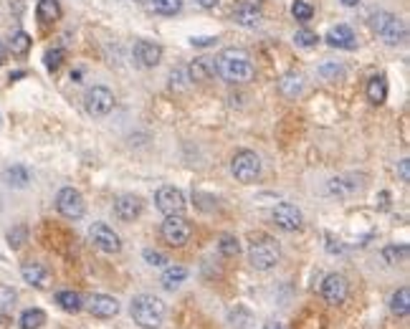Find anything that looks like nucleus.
Returning a JSON list of instances; mask_svg holds the SVG:
<instances>
[{
    "label": "nucleus",
    "instance_id": "f257e3e1",
    "mask_svg": "<svg viewBox=\"0 0 410 329\" xmlns=\"http://www.w3.org/2000/svg\"><path fill=\"white\" fill-rule=\"evenodd\" d=\"M216 71L228 84H249L256 77V66L244 49H223L216 58Z\"/></svg>",
    "mask_w": 410,
    "mask_h": 329
},
{
    "label": "nucleus",
    "instance_id": "f03ea898",
    "mask_svg": "<svg viewBox=\"0 0 410 329\" xmlns=\"http://www.w3.org/2000/svg\"><path fill=\"white\" fill-rule=\"evenodd\" d=\"M129 314H132L134 324H139L142 329H157L165 322L167 307H165V301L157 299V296L139 294V296H134L132 304H129Z\"/></svg>",
    "mask_w": 410,
    "mask_h": 329
},
{
    "label": "nucleus",
    "instance_id": "7ed1b4c3",
    "mask_svg": "<svg viewBox=\"0 0 410 329\" xmlns=\"http://www.w3.org/2000/svg\"><path fill=\"white\" fill-rule=\"evenodd\" d=\"M372 31L388 46H400V43L408 41V26H405V21L397 18L395 13H388V10H380V13L372 15Z\"/></svg>",
    "mask_w": 410,
    "mask_h": 329
},
{
    "label": "nucleus",
    "instance_id": "20e7f679",
    "mask_svg": "<svg viewBox=\"0 0 410 329\" xmlns=\"http://www.w3.org/2000/svg\"><path fill=\"white\" fill-rule=\"evenodd\" d=\"M281 259V251H278V243L271 236H258L249 248V261L251 266L258 268V271H269L274 268Z\"/></svg>",
    "mask_w": 410,
    "mask_h": 329
},
{
    "label": "nucleus",
    "instance_id": "39448f33",
    "mask_svg": "<svg viewBox=\"0 0 410 329\" xmlns=\"http://www.w3.org/2000/svg\"><path fill=\"white\" fill-rule=\"evenodd\" d=\"M230 172H233V177L238 182L251 185V182H256L258 175H261V157L256 152H251V150H241L230 160Z\"/></svg>",
    "mask_w": 410,
    "mask_h": 329
},
{
    "label": "nucleus",
    "instance_id": "423d86ee",
    "mask_svg": "<svg viewBox=\"0 0 410 329\" xmlns=\"http://www.w3.org/2000/svg\"><path fill=\"white\" fill-rule=\"evenodd\" d=\"M162 239H165L167 246H173V248H180L190 241L193 236V225L185 220L182 216H165V223L160 228Z\"/></svg>",
    "mask_w": 410,
    "mask_h": 329
},
{
    "label": "nucleus",
    "instance_id": "0eeeda50",
    "mask_svg": "<svg viewBox=\"0 0 410 329\" xmlns=\"http://www.w3.org/2000/svg\"><path fill=\"white\" fill-rule=\"evenodd\" d=\"M155 205L160 210L162 216H182L185 210V195H182L180 188L175 185H162L157 193H155Z\"/></svg>",
    "mask_w": 410,
    "mask_h": 329
},
{
    "label": "nucleus",
    "instance_id": "6e6552de",
    "mask_svg": "<svg viewBox=\"0 0 410 329\" xmlns=\"http://www.w3.org/2000/svg\"><path fill=\"white\" fill-rule=\"evenodd\" d=\"M56 208H58V213H61L63 218H69V220H79V218L86 213L84 195L79 193L77 188L58 190V195H56Z\"/></svg>",
    "mask_w": 410,
    "mask_h": 329
},
{
    "label": "nucleus",
    "instance_id": "1a4fd4ad",
    "mask_svg": "<svg viewBox=\"0 0 410 329\" xmlns=\"http://www.w3.org/2000/svg\"><path fill=\"white\" fill-rule=\"evenodd\" d=\"M320 291H322V299L327 301L329 307H340V304H345V299L349 294V284L342 273H327L324 281H322Z\"/></svg>",
    "mask_w": 410,
    "mask_h": 329
},
{
    "label": "nucleus",
    "instance_id": "9d476101",
    "mask_svg": "<svg viewBox=\"0 0 410 329\" xmlns=\"http://www.w3.org/2000/svg\"><path fill=\"white\" fill-rule=\"evenodd\" d=\"M84 104H86V112L91 117H104L114 109V94L107 86H91L84 97Z\"/></svg>",
    "mask_w": 410,
    "mask_h": 329
},
{
    "label": "nucleus",
    "instance_id": "9b49d317",
    "mask_svg": "<svg viewBox=\"0 0 410 329\" xmlns=\"http://www.w3.org/2000/svg\"><path fill=\"white\" fill-rule=\"evenodd\" d=\"M89 241L94 248H99L102 253H119L122 251V239L111 231L107 223H94L89 228Z\"/></svg>",
    "mask_w": 410,
    "mask_h": 329
},
{
    "label": "nucleus",
    "instance_id": "f8f14e48",
    "mask_svg": "<svg viewBox=\"0 0 410 329\" xmlns=\"http://www.w3.org/2000/svg\"><path fill=\"white\" fill-rule=\"evenodd\" d=\"M271 218L274 223L281 228V231H299L301 223H304V216H301V210L292 203H278L276 208L271 210Z\"/></svg>",
    "mask_w": 410,
    "mask_h": 329
},
{
    "label": "nucleus",
    "instance_id": "ddd939ff",
    "mask_svg": "<svg viewBox=\"0 0 410 329\" xmlns=\"http://www.w3.org/2000/svg\"><path fill=\"white\" fill-rule=\"evenodd\" d=\"M233 21L241 26V29H258L261 21H264V10L258 3L253 0H241L236 8H233Z\"/></svg>",
    "mask_w": 410,
    "mask_h": 329
},
{
    "label": "nucleus",
    "instance_id": "4468645a",
    "mask_svg": "<svg viewBox=\"0 0 410 329\" xmlns=\"http://www.w3.org/2000/svg\"><path fill=\"white\" fill-rule=\"evenodd\" d=\"M145 203H142V198L134 195V193H125V195H119L114 200V216L122 220V223H132L134 218H139Z\"/></svg>",
    "mask_w": 410,
    "mask_h": 329
},
{
    "label": "nucleus",
    "instance_id": "2eb2a0df",
    "mask_svg": "<svg viewBox=\"0 0 410 329\" xmlns=\"http://www.w3.org/2000/svg\"><path fill=\"white\" fill-rule=\"evenodd\" d=\"M86 309H89L91 316H99V319H111V316L119 314V301L109 294H94L86 299Z\"/></svg>",
    "mask_w": 410,
    "mask_h": 329
},
{
    "label": "nucleus",
    "instance_id": "dca6fc26",
    "mask_svg": "<svg viewBox=\"0 0 410 329\" xmlns=\"http://www.w3.org/2000/svg\"><path fill=\"white\" fill-rule=\"evenodd\" d=\"M134 61L145 69H155L162 61V46L155 41H137L134 43Z\"/></svg>",
    "mask_w": 410,
    "mask_h": 329
},
{
    "label": "nucleus",
    "instance_id": "f3484780",
    "mask_svg": "<svg viewBox=\"0 0 410 329\" xmlns=\"http://www.w3.org/2000/svg\"><path fill=\"white\" fill-rule=\"evenodd\" d=\"M324 41H327L332 49H342V51L357 49L355 31L349 29V26H345V23H340V26H332V29L327 31V35H324Z\"/></svg>",
    "mask_w": 410,
    "mask_h": 329
},
{
    "label": "nucleus",
    "instance_id": "a211bd4d",
    "mask_svg": "<svg viewBox=\"0 0 410 329\" xmlns=\"http://www.w3.org/2000/svg\"><path fill=\"white\" fill-rule=\"evenodd\" d=\"M21 276L26 279V284H31V287H36V289L49 287V279H51L49 268L43 266L41 261H26L21 266Z\"/></svg>",
    "mask_w": 410,
    "mask_h": 329
},
{
    "label": "nucleus",
    "instance_id": "6ab92c4d",
    "mask_svg": "<svg viewBox=\"0 0 410 329\" xmlns=\"http://www.w3.org/2000/svg\"><path fill=\"white\" fill-rule=\"evenodd\" d=\"M213 74H216V58L200 56V58H195V61L188 66V79L190 81H195V84L210 81Z\"/></svg>",
    "mask_w": 410,
    "mask_h": 329
},
{
    "label": "nucleus",
    "instance_id": "aec40b11",
    "mask_svg": "<svg viewBox=\"0 0 410 329\" xmlns=\"http://www.w3.org/2000/svg\"><path fill=\"white\" fill-rule=\"evenodd\" d=\"M61 3L58 0H38V8H36V15H38V21L43 26H51L61 18Z\"/></svg>",
    "mask_w": 410,
    "mask_h": 329
},
{
    "label": "nucleus",
    "instance_id": "412c9836",
    "mask_svg": "<svg viewBox=\"0 0 410 329\" xmlns=\"http://www.w3.org/2000/svg\"><path fill=\"white\" fill-rule=\"evenodd\" d=\"M368 99L375 106L385 104V99H388V81H385L383 74H375V77L368 81Z\"/></svg>",
    "mask_w": 410,
    "mask_h": 329
},
{
    "label": "nucleus",
    "instance_id": "4be33fe9",
    "mask_svg": "<svg viewBox=\"0 0 410 329\" xmlns=\"http://www.w3.org/2000/svg\"><path fill=\"white\" fill-rule=\"evenodd\" d=\"M253 322H256V316H253V312H251V309H246V307L230 309L228 324L233 329H251V327H253Z\"/></svg>",
    "mask_w": 410,
    "mask_h": 329
},
{
    "label": "nucleus",
    "instance_id": "5701e85b",
    "mask_svg": "<svg viewBox=\"0 0 410 329\" xmlns=\"http://www.w3.org/2000/svg\"><path fill=\"white\" fill-rule=\"evenodd\" d=\"M185 279H188V268L185 266H167L165 273H162V287L167 291H175Z\"/></svg>",
    "mask_w": 410,
    "mask_h": 329
},
{
    "label": "nucleus",
    "instance_id": "b1692460",
    "mask_svg": "<svg viewBox=\"0 0 410 329\" xmlns=\"http://www.w3.org/2000/svg\"><path fill=\"white\" fill-rule=\"evenodd\" d=\"M56 304H58L63 312H69V314H77V312L84 309V299L77 291H58V294H56Z\"/></svg>",
    "mask_w": 410,
    "mask_h": 329
},
{
    "label": "nucleus",
    "instance_id": "393cba45",
    "mask_svg": "<svg viewBox=\"0 0 410 329\" xmlns=\"http://www.w3.org/2000/svg\"><path fill=\"white\" fill-rule=\"evenodd\" d=\"M278 89H281V94H284V97L297 99L301 94V89H304V84H301L299 74H284V77H281V81H278Z\"/></svg>",
    "mask_w": 410,
    "mask_h": 329
},
{
    "label": "nucleus",
    "instance_id": "a878e982",
    "mask_svg": "<svg viewBox=\"0 0 410 329\" xmlns=\"http://www.w3.org/2000/svg\"><path fill=\"white\" fill-rule=\"evenodd\" d=\"M390 309H393V314H397V316L410 314V289L408 287L397 289L395 294H393V299H390Z\"/></svg>",
    "mask_w": 410,
    "mask_h": 329
},
{
    "label": "nucleus",
    "instance_id": "bb28decb",
    "mask_svg": "<svg viewBox=\"0 0 410 329\" xmlns=\"http://www.w3.org/2000/svg\"><path fill=\"white\" fill-rule=\"evenodd\" d=\"M18 324H21V329H41L46 324V312L43 309H26Z\"/></svg>",
    "mask_w": 410,
    "mask_h": 329
},
{
    "label": "nucleus",
    "instance_id": "cd10ccee",
    "mask_svg": "<svg viewBox=\"0 0 410 329\" xmlns=\"http://www.w3.org/2000/svg\"><path fill=\"white\" fill-rule=\"evenodd\" d=\"M6 182L10 188H26L28 182H31V172L23 165H13V168L6 170Z\"/></svg>",
    "mask_w": 410,
    "mask_h": 329
},
{
    "label": "nucleus",
    "instance_id": "c85d7f7f",
    "mask_svg": "<svg viewBox=\"0 0 410 329\" xmlns=\"http://www.w3.org/2000/svg\"><path fill=\"white\" fill-rule=\"evenodd\" d=\"M8 49L13 56H26L28 51H31V35L26 31H18V33L10 35V41H8Z\"/></svg>",
    "mask_w": 410,
    "mask_h": 329
},
{
    "label": "nucleus",
    "instance_id": "c756f323",
    "mask_svg": "<svg viewBox=\"0 0 410 329\" xmlns=\"http://www.w3.org/2000/svg\"><path fill=\"white\" fill-rule=\"evenodd\" d=\"M355 190H360V185H357V182H349V177H334V180L329 182V193L337 198H347V195H352Z\"/></svg>",
    "mask_w": 410,
    "mask_h": 329
},
{
    "label": "nucleus",
    "instance_id": "7c9ffc66",
    "mask_svg": "<svg viewBox=\"0 0 410 329\" xmlns=\"http://www.w3.org/2000/svg\"><path fill=\"white\" fill-rule=\"evenodd\" d=\"M182 3L185 0H150L152 10L160 15H178L182 10Z\"/></svg>",
    "mask_w": 410,
    "mask_h": 329
},
{
    "label": "nucleus",
    "instance_id": "2f4dec72",
    "mask_svg": "<svg viewBox=\"0 0 410 329\" xmlns=\"http://www.w3.org/2000/svg\"><path fill=\"white\" fill-rule=\"evenodd\" d=\"M218 251L226 256V259H236L238 253H241V241L236 236H223L221 243H218Z\"/></svg>",
    "mask_w": 410,
    "mask_h": 329
},
{
    "label": "nucleus",
    "instance_id": "473e14b6",
    "mask_svg": "<svg viewBox=\"0 0 410 329\" xmlns=\"http://www.w3.org/2000/svg\"><path fill=\"white\" fill-rule=\"evenodd\" d=\"M320 77H324L327 81H340V79H345V66L337 61H327L320 66Z\"/></svg>",
    "mask_w": 410,
    "mask_h": 329
},
{
    "label": "nucleus",
    "instance_id": "72a5a7b5",
    "mask_svg": "<svg viewBox=\"0 0 410 329\" xmlns=\"http://www.w3.org/2000/svg\"><path fill=\"white\" fill-rule=\"evenodd\" d=\"M28 241V228L26 225H13L10 231H8V246L13 248V251H18V248H23V243Z\"/></svg>",
    "mask_w": 410,
    "mask_h": 329
},
{
    "label": "nucleus",
    "instance_id": "f704fd0d",
    "mask_svg": "<svg viewBox=\"0 0 410 329\" xmlns=\"http://www.w3.org/2000/svg\"><path fill=\"white\" fill-rule=\"evenodd\" d=\"M294 43H297L299 49H314V46L320 43V35L314 33V31H309V29H301V31L294 33Z\"/></svg>",
    "mask_w": 410,
    "mask_h": 329
},
{
    "label": "nucleus",
    "instance_id": "c9c22d12",
    "mask_svg": "<svg viewBox=\"0 0 410 329\" xmlns=\"http://www.w3.org/2000/svg\"><path fill=\"white\" fill-rule=\"evenodd\" d=\"M383 259L395 266V264H400V261L408 259V246L405 243L403 246H388V248L383 251Z\"/></svg>",
    "mask_w": 410,
    "mask_h": 329
},
{
    "label": "nucleus",
    "instance_id": "e433bc0d",
    "mask_svg": "<svg viewBox=\"0 0 410 329\" xmlns=\"http://www.w3.org/2000/svg\"><path fill=\"white\" fill-rule=\"evenodd\" d=\"M292 15L297 18V21L306 23V21H312V15H314V8L306 3V0H297L292 6Z\"/></svg>",
    "mask_w": 410,
    "mask_h": 329
},
{
    "label": "nucleus",
    "instance_id": "4c0bfd02",
    "mask_svg": "<svg viewBox=\"0 0 410 329\" xmlns=\"http://www.w3.org/2000/svg\"><path fill=\"white\" fill-rule=\"evenodd\" d=\"M188 69H173V74H170V89L175 91H182V89H188Z\"/></svg>",
    "mask_w": 410,
    "mask_h": 329
},
{
    "label": "nucleus",
    "instance_id": "58836bf2",
    "mask_svg": "<svg viewBox=\"0 0 410 329\" xmlns=\"http://www.w3.org/2000/svg\"><path fill=\"white\" fill-rule=\"evenodd\" d=\"M63 58H66L63 49H49V51H46V56H43V61H46V69L56 71L63 63Z\"/></svg>",
    "mask_w": 410,
    "mask_h": 329
},
{
    "label": "nucleus",
    "instance_id": "ea45409f",
    "mask_svg": "<svg viewBox=\"0 0 410 329\" xmlns=\"http://www.w3.org/2000/svg\"><path fill=\"white\" fill-rule=\"evenodd\" d=\"M145 261L150 264V266H165L167 259L162 256L160 251H152V248H145Z\"/></svg>",
    "mask_w": 410,
    "mask_h": 329
},
{
    "label": "nucleus",
    "instance_id": "a19ab883",
    "mask_svg": "<svg viewBox=\"0 0 410 329\" xmlns=\"http://www.w3.org/2000/svg\"><path fill=\"white\" fill-rule=\"evenodd\" d=\"M15 301V291L13 289H0V307H10V304H13Z\"/></svg>",
    "mask_w": 410,
    "mask_h": 329
},
{
    "label": "nucleus",
    "instance_id": "79ce46f5",
    "mask_svg": "<svg viewBox=\"0 0 410 329\" xmlns=\"http://www.w3.org/2000/svg\"><path fill=\"white\" fill-rule=\"evenodd\" d=\"M400 177H403L405 182L410 180V165H408V160H403V162H400Z\"/></svg>",
    "mask_w": 410,
    "mask_h": 329
},
{
    "label": "nucleus",
    "instance_id": "37998d69",
    "mask_svg": "<svg viewBox=\"0 0 410 329\" xmlns=\"http://www.w3.org/2000/svg\"><path fill=\"white\" fill-rule=\"evenodd\" d=\"M221 0H198V6L200 8H205V10H210V8H216Z\"/></svg>",
    "mask_w": 410,
    "mask_h": 329
},
{
    "label": "nucleus",
    "instance_id": "c03bdc74",
    "mask_svg": "<svg viewBox=\"0 0 410 329\" xmlns=\"http://www.w3.org/2000/svg\"><path fill=\"white\" fill-rule=\"evenodd\" d=\"M213 41H216V38H193L190 43H193V46H210Z\"/></svg>",
    "mask_w": 410,
    "mask_h": 329
},
{
    "label": "nucleus",
    "instance_id": "a18cd8bd",
    "mask_svg": "<svg viewBox=\"0 0 410 329\" xmlns=\"http://www.w3.org/2000/svg\"><path fill=\"white\" fill-rule=\"evenodd\" d=\"M8 327H10V316L0 314V329H8Z\"/></svg>",
    "mask_w": 410,
    "mask_h": 329
},
{
    "label": "nucleus",
    "instance_id": "49530a36",
    "mask_svg": "<svg viewBox=\"0 0 410 329\" xmlns=\"http://www.w3.org/2000/svg\"><path fill=\"white\" fill-rule=\"evenodd\" d=\"M362 0H342V6H347V8H355V6H360Z\"/></svg>",
    "mask_w": 410,
    "mask_h": 329
},
{
    "label": "nucleus",
    "instance_id": "de8ad7c7",
    "mask_svg": "<svg viewBox=\"0 0 410 329\" xmlns=\"http://www.w3.org/2000/svg\"><path fill=\"white\" fill-rule=\"evenodd\" d=\"M3 63H6V46L0 43V66H3Z\"/></svg>",
    "mask_w": 410,
    "mask_h": 329
},
{
    "label": "nucleus",
    "instance_id": "09e8293b",
    "mask_svg": "<svg viewBox=\"0 0 410 329\" xmlns=\"http://www.w3.org/2000/svg\"><path fill=\"white\" fill-rule=\"evenodd\" d=\"M264 329H284V327H281V324H276V322H269Z\"/></svg>",
    "mask_w": 410,
    "mask_h": 329
},
{
    "label": "nucleus",
    "instance_id": "8fccbe9b",
    "mask_svg": "<svg viewBox=\"0 0 410 329\" xmlns=\"http://www.w3.org/2000/svg\"><path fill=\"white\" fill-rule=\"evenodd\" d=\"M134 3H139V6H145V3H150V0H134Z\"/></svg>",
    "mask_w": 410,
    "mask_h": 329
}]
</instances>
